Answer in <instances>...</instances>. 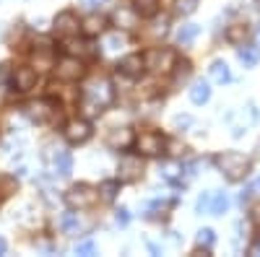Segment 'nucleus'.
Segmentation results:
<instances>
[{"label":"nucleus","mask_w":260,"mask_h":257,"mask_svg":"<svg viewBox=\"0 0 260 257\" xmlns=\"http://www.w3.org/2000/svg\"><path fill=\"white\" fill-rule=\"evenodd\" d=\"M133 11L141 18H151V16H156V11H159V0H133Z\"/></svg>","instance_id":"4be33fe9"},{"label":"nucleus","mask_w":260,"mask_h":257,"mask_svg":"<svg viewBox=\"0 0 260 257\" xmlns=\"http://www.w3.org/2000/svg\"><path fill=\"white\" fill-rule=\"evenodd\" d=\"M34 62H37V65H42V68H52L55 65V62H52V50H50V45H34Z\"/></svg>","instance_id":"5701e85b"},{"label":"nucleus","mask_w":260,"mask_h":257,"mask_svg":"<svg viewBox=\"0 0 260 257\" xmlns=\"http://www.w3.org/2000/svg\"><path fill=\"white\" fill-rule=\"evenodd\" d=\"M198 34H201V26H198V24H185V26H180V29H177V45H182V47L192 45Z\"/></svg>","instance_id":"412c9836"},{"label":"nucleus","mask_w":260,"mask_h":257,"mask_svg":"<svg viewBox=\"0 0 260 257\" xmlns=\"http://www.w3.org/2000/svg\"><path fill=\"white\" fill-rule=\"evenodd\" d=\"M237 57L242 60L245 68H255L257 60H260V45H240V50H237Z\"/></svg>","instance_id":"dca6fc26"},{"label":"nucleus","mask_w":260,"mask_h":257,"mask_svg":"<svg viewBox=\"0 0 260 257\" xmlns=\"http://www.w3.org/2000/svg\"><path fill=\"white\" fill-rule=\"evenodd\" d=\"M13 86L18 91H29V89H34L37 86V70L34 68H16V73H13Z\"/></svg>","instance_id":"ddd939ff"},{"label":"nucleus","mask_w":260,"mask_h":257,"mask_svg":"<svg viewBox=\"0 0 260 257\" xmlns=\"http://www.w3.org/2000/svg\"><path fill=\"white\" fill-rule=\"evenodd\" d=\"M91 135H94V127H91L89 120H71L68 125H65V140H68L71 145H81Z\"/></svg>","instance_id":"9d476101"},{"label":"nucleus","mask_w":260,"mask_h":257,"mask_svg":"<svg viewBox=\"0 0 260 257\" xmlns=\"http://www.w3.org/2000/svg\"><path fill=\"white\" fill-rule=\"evenodd\" d=\"M133 145L141 156H161L167 148V138L156 130H143L141 135H136Z\"/></svg>","instance_id":"0eeeda50"},{"label":"nucleus","mask_w":260,"mask_h":257,"mask_svg":"<svg viewBox=\"0 0 260 257\" xmlns=\"http://www.w3.org/2000/svg\"><path fill=\"white\" fill-rule=\"evenodd\" d=\"M208 76H211L213 83H221V86L232 81V70H229V65H226L224 60H213L211 68H208Z\"/></svg>","instance_id":"2eb2a0df"},{"label":"nucleus","mask_w":260,"mask_h":257,"mask_svg":"<svg viewBox=\"0 0 260 257\" xmlns=\"http://www.w3.org/2000/svg\"><path fill=\"white\" fill-rule=\"evenodd\" d=\"M104 3H107V0H86V6H89L91 11H99V8H104Z\"/></svg>","instance_id":"f704fd0d"},{"label":"nucleus","mask_w":260,"mask_h":257,"mask_svg":"<svg viewBox=\"0 0 260 257\" xmlns=\"http://www.w3.org/2000/svg\"><path fill=\"white\" fill-rule=\"evenodd\" d=\"M226 208H229V198H226V192H216V190H211L208 216H221V213H226Z\"/></svg>","instance_id":"f3484780"},{"label":"nucleus","mask_w":260,"mask_h":257,"mask_svg":"<svg viewBox=\"0 0 260 257\" xmlns=\"http://www.w3.org/2000/svg\"><path fill=\"white\" fill-rule=\"evenodd\" d=\"M226 39L232 42V45H245V39H247V26L245 24H234L226 29Z\"/></svg>","instance_id":"a878e982"},{"label":"nucleus","mask_w":260,"mask_h":257,"mask_svg":"<svg viewBox=\"0 0 260 257\" xmlns=\"http://www.w3.org/2000/svg\"><path fill=\"white\" fill-rule=\"evenodd\" d=\"M143 60H146V70H151V73L167 76V73H172V70L177 68V55H175V50H169V47H154V50H148L143 55Z\"/></svg>","instance_id":"39448f33"},{"label":"nucleus","mask_w":260,"mask_h":257,"mask_svg":"<svg viewBox=\"0 0 260 257\" xmlns=\"http://www.w3.org/2000/svg\"><path fill=\"white\" fill-rule=\"evenodd\" d=\"M52 68H55L57 81H65V83H76V81L83 78V73H86L83 62H81L76 55H65V57H60Z\"/></svg>","instance_id":"6e6552de"},{"label":"nucleus","mask_w":260,"mask_h":257,"mask_svg":"<svg viewBox=\"0 0 260 257\" xmlns=\"http://www.w3.org/2000/svg\"><path fill=\"white\" fill-rule=\"evenodd\" d=\"M213 164L224 174L226 182H242L250 174V166H252L250 159L242 156L240 151H224V154H219L213 159Z\"/></svg>","instance_id":"f03ea898"},{"label":"nucleus","mask_w":260,"mask_h":257,"mask_svg":"<svg viewBox=\"0 0 260 257\" xmlns=\"http://www.w3.org/2000/svg\"><path fill=\"white\" fill-rule=\"evenodd\" d=\"M45 161L50 164V169H52L55 177H62V179L71 177V171H73V156H71V151L47 145V148H45Z\"/></svg>","instance_id":"423d86ee"},{"label":"nucleus","mask_w":260,"mask_h":257,"mask_svg":"<svg viewBox=\"0 0 260 257\" xmlns=\"http://www.w3.org/2000/svg\"><path fill=\"white\" fill-rule=\"evenodd\" d=\"M83 31L89 34V36L102 34V31H104V18H102V16H96V13H91L89 18L83 21Z\"/></svg>","instance_id":"393cba45"},{"label":"nucleus","mask_w":260,"mask_h":257,"mask_svg":"<svg viewBox=\"0 0 260 257\" xmlns=\"http://www.w3.org/2000/svg\"><path fill=\"white\" fill-rule=\"evenodd\" d=\"M133 140H136V135L130 127H115L110 133V138H107V143L112 148H127V145H133Z\"/></svg>","instance_id":"4468645a"},{"label":"nucleus","mask_w":260,"mask_h":257,"mask_svg":"<svg viewBox=\"0 0 260 257\" xmlns=\"http://www.w3.org/2000/svg\"><path fill=\"white\" fill-rule=\"evenodd\" d=\"M198 247H203V249H211L213 247V242H216V234H213V229H201L198 231Z\"/></svg>","instance_id":"c85d7f7f"},{"label":"nucleus","mask_w":260,"mask_h":257,"mask_svg":"<svg viewBox=\"0 0 260 257\" xmlns=\"http://www.w3.org/2000/svg\"><path fill=\"white\" fill-rule=\"evenodd\" d=\"M115 101V86L107 78H96L81 94V109L89 117H99L104 109H110Z\"/></svg>","instance_id":"f257e3e1"},{"label":"nucleus","mask_w":260,"mask_h":257,"mask_svg":"<svg viewBox=\"0 0 260 257\" xmlns=\"http://www.w3.org/2000/svg\"><path fill=\"white\" fill-rule=\"evenodd\" d=\"M94 252H96V244H94L91 239H86V242L76 244V254H94Z\"/></svg>","instance_id":"473e14b6"},{"label":"nucleus","mask_w":260,"mask_h":257,"mask_svg":"<svg viewBox=\"0 0 260 257\" xmlns=\"http://www.w3.org/2000/svg\"><path fill=\"white\" fill-rule=\"evenodd\" d=\"M161 174H164V179H169V182H177V177L182 174V164H172V161H167V164L161 166Z\"/></svg>","instance_id":"bb28decb"},{"label":"nucleus","mask_w":260,"mask_h":257,"mask_svg":"<svg viewBox=\"0 0 260 257\" xmlns=\"http://www.w3.org/2000/svg\"><path fill=\"white\" fill-rule=\"evenodd\" d=\"M198 3L201 0H177V13L180 16H190V13H195V8H198Z\"/></svg>","instance_id":"c756f323"},{"label":"nucleus","mask_w":260,"mask_h":257,"mask_svg":"<svg viewBox=\"0 0 260 257\" xmlns=\"http://www.w3.org/2000/svg\"><path fill=\"white\" fill-rule=\"evenodd\" d=\"M117 192H120V179H110V182H102L99 187V198L107 200V203H112L117 198Z\"/></svg>","instance_id":"b1692460"},{"label":"nucleus","mask_w":260,"mask_h":257,"mask_svg":"<svg viewBox=\"0 0 260 257\" xmlns=\"http://www.w3.org/2000/svg\"><path fill=\"white\" fill-rule=\"evenodd\" d=\"M96 200H99V190L86 182H78L65 192V205L71 210H89L96 205Z\"/></svg>","instance_id":"20e7f679"},{"label":"nucleus","mask_w":260,"mask_h":257,"mask_svg":"<svg viewBox=\"0 0 260 257\" xmlns=\"http://www.w3.org/2000/svg\"><path fill=\"white\" fill-rule=\"evenodd\" d=\"M255 42H257V45H260V29H257V34H255Z\"/></svg>","instance_id":"4c0bfd02"},{"label":"nucleus","mask_w":260,"mask_h":257,"mask_svg":"<svg viewBox=\"0 0 260 257\" xmlns=\"http://www.w3.org/2000/svg\"><path fill=\"white\" fill-rule=\"evenodd\" d=\"M190 122H192V120H190L187 115H185V117H175V127H187Z\"/></svg>","instance_id":"c9c22d12"},{"label":"nucleus","mask_w":260,"mask_h":257,"mask_svg":"<svg viewBox=\"0 0 260 257\" xmlns=\"http://www.w3.org/2000/svg\"><path fill=\"white\" fill-rule=\"evenodd\" d=\"M208 200H211V190H208V192H201V198H198V203H195V210H198L201 216H203V213H206V216H208Z\"/></svg>","instance_id":"7c9ffc66"},{"label":"nucleus","mask_w":260,"mask_h":257,"mask_svg":"<svg viewBox=\"0 0 260 257\" xmlns=\"http://www.w3.org/2000/svg\"><path fill=\"white\" fill-rule=\"evenodd\" d=\"M78 31H81V21H78V16H76L73 11L57 13V18H55V34H57V36L71 39V36H76Z\"/></svg>","instance_id":"9b49d317"},{"label":"nucleus","mask_w":260,"mask_h":257,"mask_svg":"<svg viewBox=\"0 0 260 257\" xmlns=\"http://www.w3.org/2000/svg\"><path fill=\"white\" fill-rule=\"evenodd\" d=\"M255 195H260V177H257L252 185H247V190L242 192V203H245V200H252Z\"/></svg>","instance_id":"2f4dec72"},{"label":"nucleus","mask_w":260,"mask_h":257,"mask_svg":"<svg viewBox=\"0 0 260 257\" xmlns=\"http://www.w3.org/2000/svg\"><path fill=\"white\" fill-rule=\"evenodd\" d=\"M136 11L133 13H127L125 8H120L117 13H115V21H117V24H122V29H133V24H136Z\"/></svg>","instance_id":"cd10ccee"},{"label":"nucleus","mask_w":260,"mask_h":257,"mask_svg":"<svg viewBox=\"0 0 260 257\" xmlns=\"http://www.w3.org/2000/svg\"><path fill=\"white\" fill-rule=\"evenodd\" d=\"M143 177V159L141 154H127L120 159V166H117V179L120 182H138Z\"/></svg>","instance_id":"1a4fd4ad"},{"label":"nucleus","mask_w":260,"mask_h":257,"mask_svg":"<svg viewBox=\"0 0 260 257\" xmlns=\"http://www.w3.org/2000/svg\"><path fill=\"white\" fill-rule=\"evenodd\" d=\"M24 115L34 125H55L60 120V106L52 99H37V101H29L24 106Z\"/></svg>","instance_id":"7ed1b4c3"},{"label":"nucleus","mask_w":260,"mask_h":257,"mask_svg":"<svg viewBox=\"0 0 260 257\" xmlns=\"http://www.w3.org/2000/svg\"><path fill=\"white\" fill-rule=\"evenodd\" d=\"M60 229L68 234V237H78V234L83 231V221L76 216V213H62L60 218Z\"/></svg>","instance_id":"a211bd4d"},{"label":"nucleus","mask_w":260,"mask_h":257,"mask_svg":"<svg viewBox=\"0 0 260 257\" xmlns=\"http://www.w3.org/2000/svg\"><path fill=\"white\" fill-rule=\"evenodd\" d=\"M122 47H127V36L120 31H110L104 34V52H120Z\"/></svg>","instance_id":"aec40b11"},{"label":"nucleus","mask_w":260,"mask_h":257,"mask_svg":"<svg viewBox=\"0 0 260 257\" xmlns=\"http://www.w3.org/2000/svg\"><path fill=\"white\" fill-rule=\"evenodd\" d=\"M0 254H6V239H0Z\"/></svg>","instance_id":"e433bc0d"},{"label":"nucleus","mask_w":260,"mask_h":257,"mask_svg":"<svg viewBox=\"0 0 260 257\" xmlns=\"http://www.w3.org/2000/svg\"><path fill=\"white\" fill-rule=\"evenodd\" d=\"M117 70L125 76V78H141L143 73H146V60H143V55H138V52H133V55H125L122 60H120V65H117Z\"/></svg>","instance_id":"f8f14e48"},{"label":"nucleus","mask_w":260,"mask_h":257,"mask_svg":"<svg viewBox=\"0 0 260 257\" xmlns=\"http://www.w3.org/2000/svg\"><path fill=\"white\" fill-rule=\"evenodd\" d=\"M190 99H192V104H206L211 99V86L206 81H195L190 86Z\"/></svg>","instance_id":"6ab92c4d"},{"label":"nucleus","mask_w":260,"mask_h":257,"mask_svg":"<svg viewBox=\"0 0 260 257\" xmlns=\"http://www.w3.org/2000/svg\"><path fill=\"white\" fill-rule=\"evenodd\" d=\"M115 221H117V226H127V224H130V210H127V208L115 210Z\"/></svg>","instance_id":"72a5a7b5"},{"label":"nucleus","mask_w":260,"mask_h":257,"mask_svg":"<svg viewBox=\"0 0 260 257\" xmlns=\"http://www.w3.org/2000/svg\"><path fill=\"white\" fill-rule=\"evenodd\" d=\"M257 252H260V247H257Z\"/></svg>","instance_id":"58836bf2"}]
</instances>
